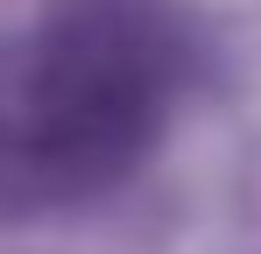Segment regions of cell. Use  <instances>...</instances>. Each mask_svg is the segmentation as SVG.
Wrapping results in <instances>:
<instances>
[{
    "mask_svg": "<svg viewBox=\"0 0 261 254\" xmlns=\"http://www.w3.org/2000/svg\"><path fill=\"white\" fill-rule=\"evenodd\" d=\"M176 36L155 0H57L0 36V226L113 191L163 134Z\"/></svg>",
    "mask_w": 261,
    "mask_h": 254,
    "instance_id": "1",
    "label": "cell"
}]
</instances>
